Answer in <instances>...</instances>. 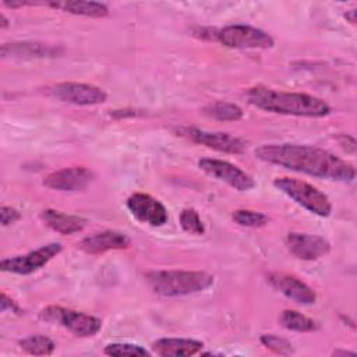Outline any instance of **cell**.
<instances>
[{
	"label": "cell",
	"instance_id": "cell-1",
	"mask_svg": "<svg viewBox=\"0 0 357 357\" xmlns=\"http://www.w3.org/2000/svg\"><path fill=\"white\" fill-rule=\"evenodd\" d=\"M255 156L262 162L319 178L343 183H351L356 178L351 163L312 145L265 144L255 149Z\"/></svg>",
	"mask_w": 357,
	"mask_h": 357
},
{
	"label": "cell",
	"instance_id": "cell-2",
	"mask_svg": "<svg viewBox=\"0 0 357 357\" xmlns=\"http://www.w3.org/2000/svg\"><path fill=\"white\" fill-rule=\"evenodd\" d=\"M248 103L276 114L298 117H325L331 106L314 95L301 92H284L266 86H252L245 93Z\"/></svg>",
	"mask_w": 357,
	"mask_h": 357
},
{
	"label": "cell",
	"instance_id": "cell-3",
	"mask_svg": "<svg viewBox=\"0 0 357 357\" xmlns=\"http://www.w3.org/2000/svg\"><path fill=\"white\" fill-rule=\"evenodd\" d=\"M148 287L162 297H181L208 290L215 278L204 271H151L145 273Z\"/></svg>",
	"mask_w": 357,
	"mask_h": 357
},
{
	"label": "cell",
	"instance_id": "cell-4",
	"mask_svg": "<svg viewBox=\"0 0 357 357\" xmlns=\"http://www.w3.org/2000/svg\"><path fill=\"white\" fill-rule=\"evenodd\" d=\"M273 185L317 216L328 218L332 212V204L328 195L307 181L293 177H278L273 180Z\"/></svg>",
	"mask_w": 357,
	"mask_h": 357
},
{
	"label": "cell",
	"instance_id": "cell-5",
	"mask_svg": "<svg viewBox=\"0 0 357 357\" xmlns=\"http://www.w3.org/2000/svg\"><path fill=\"white\" fill-rule=\"evenodd\" d=\"M40 318L46 322L57 324L79 337L95 336L102 329V321L99 318L60 305L46 307L42 310Z\"/></svg>",
	"mask_w": 357,
	"mask_h": 357
},
{
	"label": "cell",
	"instance_id": "cell-6",
	"mask_svg": "<svg viewBox=\"0 0 357 357\" xmlns=\"http://www.w3.org/2000/svg\"><path fill=\"white\" fill-rule=\"evenodd\" d=\"M215 40L233 49H269L275 43L268 32L244 24L227 25L216 29Z\"/></svg>",
	"mask_w": 357,
	"mask_h": 357
},
{
	"label": "cell",
	"instance_id": "cell-7",
	"mask_svg": "<svg viewBox=\"0 0 357 357\" xmlns=\"http://www.w3.org/2000/svg\"><path fill=\"white\" fill-rule=\"evenodd\" d=\"M61 248L63 247L60 243H49L28 254L1 259L0 269L3 272H10L15 275H31L45 266L57 254H60Z\"/></svg>",
	"mask_w": 357,
	"mask_h": 357
},
{
	"label": "cell",
	"instance_id": "cell-8",
	"mask_svg": "<svg viewBox=\"0 0 357 357\" xmlns=\"http://www.w3.org/2000/svg\"><path fill=\"white\" fill-rule=\"evenodd\" d=\"M178 135L190 139L194 144L204 145L206 148L225 152V153H243L245 151V142L234 137L229 132H222V131H206L195 127H180L177 130Z\"/></svg>",
	"mask_w": 357,
	"mask_h": 357
},
{
	"label": "cell",
	"instance_id": "cell-9",
	"mask_svg": "<svg viewBox=\"0 0 357 357\" xmlns=\"http://www.w3.org/2000/svg\"><path fill=\"white\" fill-rule=\"evenodd\" d=\"M198 166L208 176L226 183L237 191H250L255 187V181L248 173L227 160L204 158L198 160Z\"/></svg>",
	"mask_w": 357,
	"mask_h": 357
},
{
	"label": "cell",
	"instance_id": "cell-10",
	"mask_svg": "<svg viewBox=\"0 0 357 357\" xmlns=\"http://www.w3.org/2000/svg\"><path fill=\"white\" fill-rule=\"evenodd\" d=\"M49 93L61 102L78 106L100 105L107 99L102 88L84 82H59L49 88Z\"/></svg>",
	"mask_w": 357,
	"mask_h": 357
},
{
	"label": "cell",
	"instance_id": "cell-11",
	"mask_svg": "<svg viewBox=\"0 0 357 357\" xmlns=\"http://www.w3.org/2000/svg\"><path fill=\"white\" fill-rule=\"evenodd\" d=\"M127 209L131 215L142 223L153 227L163 226L167 223L169 215L165 205L145 192H134L126 201Z\"/></svg>",
	"mask_w": 357,
	"mask_h": 357
},
{
	"label": "cell",
	"instance_id": "cell-12",
	"mask_svg": "<svg viewBox=\"0 0 357 357\" xmlns=\"http://www.w3.org/2000/svg\"><path fill=\"white\" fill-rule=\"evenodd\" d=\"M93 172L84 167H64L47 174L43 178V185L54 191L75 192L85 190L93 180Z\"/></svg>",
	"mask_w": 357,
	"mask_h": 357
},
{
	"label": "cell",
	"instance_id": "cell-13",
	"mask_svg": "<svg viewBox=\"0 0 357 357\" xmlns=\"http://www.w3.org/2000/svg\"><path fill=\"white\" fill-rule=\"evenodd\" d=\"M266 279L275 290H278L279 293H282L283 296H286L287 298H290L297 304L311 305L317 301L315 291L294 275H289L283 272H272L268 275Z\"/></svg>",
	"mask_w": 357,
	"mask_h": 357
},
{
	"label": "cell",
	"instance_id": "cell-14",
	"mask_svg": "<svg viewBox=\"0 0 357 357\" xmlns=\"http://www.w3.org/2000/svg\"><path fill=\"white\" fill-rule=\"evenodd\" d=\"M289 251L298 259L315 261L331 251V244L326 238L317 234L291 231L286 237Z\"/></svg>",
	"mask_w": 357,
	"mask_h": 357
},
{
	"label": "cell",
	"instance_id": "cell-15",
	"mask_svg": "<svg viewBox=\"0 0 357 357\" xmlns=\"http://www.w3.org/2000/svg\"><path fill=\"white\" fill-rule=\"evenodd\" d=\"M131 240L127 234L117 230H103L84 237L77 245L86 254H102L110 250H123L130 247Z\"/></svg>",
	"mask_w": 357,
	"mask_h": 357
},
{
	"label": "cell",
	"instance_id": "cell-16",
	"mask_svg": "<svg viewBox=\"0 0 357 357\" xmlns=\"http://www.w3.org/2000/svg\"><path fill=\"white\" fill-rule=\"evenodd\" d=\"M63 53V47L42 42H11L3 43L0 47V56L3 59H43L57 57Z\"/></svg>",
	"mask_w": 357,
	"mask_h": 357
},
{
	"label": "cell",
	"instance_id": "cell-17",
	"mask_svg": "<svg viewBox=\"0 0 357 357\" xmlns=\"http://www.w3.org/2000/svg\"><path fill=\"white\" fill-rule=\"evenodd\" d=\"M204 343L187 337H162L152 343V349L162 357H187L199 353Z\"/></svg>",
	"mask_w": 357,
	"mask_h": 357
},
{
	"label": "cell",
	"instance_id": "cell-18",
	"mask_svg": "<svg viewBox=\"0 0 357 357\" xmlns=\"http://www.w3.org/2000/svg\"><path fill=\"white\" fill-rule=\"evenodd\" d=\"M40 219L49 229H52L60 234L78 233L86 225V220L81 216L68 215L61 211H56V209H50V208L43 209L40 212Z\"/></svg>",
	"mask_w": 357,
	"mask_h": 357
},
{
	"label": "cell",
	"instance_id": "cell-19",
	"mask_svg": "<svg viewBox=\"0 0 357 357\" xmlns=\"http://www.w3.org/2000/svg\"><path fill=\"white\" fill-rule=\"evenodd\" d=\"M46 6L61 10L64 13H70L74 15H84V17H92V18H102L109 14V8L103 3L98 1H49Z\"/></svg>",
	"mask_w": 357,
	"mask_h": 357
},
{
	"label": "cell",
	"instance_id": "cell-20",
	"mask_svg": "<svg viewBox=\"0 0 357 357\" xmlns=\"http://www.w3.org/2000/svg\"><path fill=\"white\" fill-rule=\"evenodd\" d=\"M279 322L287 331H294V332H314L319 329V324L315 319L305 317L304 314L296 310L282 311L279 317Z\"/></svg>",
	"mask_w": 357,
	"mask_h": 357
},
{
	"label": "cell",
	"instance_id": "cell-21",
	"mask_svg": "<svg viewBox=\"0 0 357 357\" xmlns=\"http://www.w3.org/2000/svg\"><path fill=\"white\" fill-rule=\"evenodd\" d=\"M204 113L219 121H237L243 117L241 107L229 102H213L204 107Z\"/></svg>",
	"mask_w": 357,
	"mask_h": 357
},
{
	"label": "cell",
	"instance_id": "cell-22",
	"mask_svg": "<svg viewBox=\"0 0 357 357\" xmlns=\"http://www.w3.org/2000/svg\"><path fill=\"white\" fill-rule=\"evenodd\" d=\"M20 347L32 356H49L54 351L56 343L45 335H31L20 340Z\"/></svg>",
	"mask_w": 357,
	"mask_h": 357
},
{
	"label": "cell",
	"instance_id": "cell-23",
	"mask_svg": "<svg viewBox=\"0 0 357 357\" xmlns=\"http://www.w3.org/2000/svg\"><path fill=\"white\" fill-rule=\"evenodd\" d=\"M231 219L237 225L245 227H262L269 222V218L265 213L251 209H237L233 212Z\"/></svg>",
	"mask_w": 357,
	"mask_h": 357
},
{
	"label": "cell",
	"instance_id": "cell-24",
	"mask_svg": "<svg viewBox=\"0 0 357 357\" xmlns=\"http://www.w3.org/2000/svg\"><path fill=\"white\" fill-rule=\"evenodd\" d=\"M180 226L184 231L194 234V236H202L205 233V226L198 215V212L194 208H184L180 212Z\"/></svg>",
	"mask_w": 357,
	"mask_h": 357
},
{
	"label": "cell",
	"instance_id": "cell-25",
	"mask_svg": "<svg viewBox=\"0 0 357 357\" xmlns=\"http://www.w3.org/2000/svg\"><path fill=\"white\" fill-rule=\"evenodd\" d=\"M103 353L107 356H114V357L149 356V351L146 349H144L139 344H134V343H110V344L105 346Z\"/></svg>",
	"mask_w": 357,
	"mask_h": 357
},
{
	"label": "cell",
	"instance_id": "cell-26",
	"mask_svg": "<svg viewBox=\"0 0 357 357\" xmlns=\"http://www.w3.org/2000/svg\"><path fill=\"white\" fill-rule=\"evenodd\" d=\"M261 343L272 350L273 353L276 354H280V356H290L294 353V347L293 344L284 339V337H280L278 335H273V333H264L261 337H259Z\"/></svg>",
	"mask_w": 357,
	"mask_h": 357
},
{
	"label": "cell",
	"instance_id": "cell-27",
	"mask_svg": "<svg viewBox=\"0 0 357 357\" xmlns=\"http://www.w3.org/2000/svg\"><path fill=\"white\" fill-rule=\"evenodd\" d=\"M21 219V213L13 208V206H6L3 205L0 208V222L3 226H10L14 225L15 222H18Z\"/></svg>",
	"mask_w": 357,
	"mask_h": 357
},
{
	"label": "cell",
	"instance_id": "cell-28",
	"mask_svg": "<svg viewBox=\"0 0 357 357\" xmlns=\"http://www.w3.org/2000/svg\"><path fill=\"white\" fill-rule=\"evenodd\" d=\"M0 310L1 312H7V311H11L14 314H21V308L18 307V304L11 300L6 293H1V297H0Z\"/></svg>",
	"mask_w": 357,
	"mask_h": 357
},
{
	"label": "cell",
	"instance_id": "cell-29",
	"mask_svg": "<svg viewBox=\"0 0 357 357\" xmlns=\"http://www.w3.org/2000/svg\"><path fill=\"white\" fill-rule=\"evenodd\" d=\"M337 142L339 145L349 153H354L356 152V139L351 135L347 134H340L337 137Z\"/></svg>",
	"mask_w": 357,
	"mask_h": 357
},
{
	"label": "cell",
	"instance_id": "cell-30",
	"mask_svg": "<svg viewBox=\"0 0 357 357\" xmlns=\"http://www.w3.org/2000/svg\"><path fill=\"white\" fill-rule=\"evenodd\" d=\"M344 18H346V20H349V22H350V24H356V10L353 8V10L346 11Z\"/></svg>",
	"mask_w": 357,
	"mask_h": 357
},
{
	"label": "cell",
	"instance_id": "cell-31",
	"mask_svg": "<svg viewBox=\"0 0 357 357\" xmlns=\"http://www.w3.org/2000/svg\"><path fill=\"white\" fill-rule=\"evenodd\" d=\"M8 25H10V22H8V20L6 18V15H4V14H0V28H1V29H6Z\"/></svg>",
	"mask_w": 357,
	"mask_h": 357
},
{
	"label": "cell",
	"instance_id": "cell-32",
	"mask_svg": "<svg viewBox=\"0 0 357 357\" xmlns=\"http://www.w3.org/2000/svg\"><path fill=\"white\" fill-rule=\"evenodd\" d=\"M337 354H340V356H354L356 353L354 351H347V350H335L332 353V356H337Z\"/></svg>",
	"mask_w": 357,
	"mask_h": 357
}]
</instances>
